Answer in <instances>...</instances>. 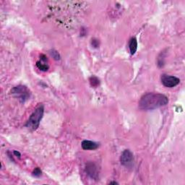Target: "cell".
<instances>
[{
  "mask_svg": "<svg viewBox=\"0 0 185 185\" xmlns=\"http://www.w3.org/2000/svg\"><path fill=\"white\" fill-rule=\"evenodd\" d=\"M169 103L165 95L158 93H148L140 98L139 107L144 111H150L164 106Z\"/></svg>",
  "mask_w": 185,
  "mask_h": 185,
  "instance_id": "1",
  "label": "cell"
},
{
  "mask_svg": "<svg viewBox=\"0 0 185 185\" xmlns=\"http://www.w3.org/2000/svg\"><path fill=\"white\" fill-rule=\"evenodd\" d=\"M43 112H44V107L43 105H39L33 112V114L30 116L29 119L26 123V127L32 131L37 129L39 127L40 122L43 118Z\"/></svg>",
  "mask_w": 185,
  "mask_h": 185,
  "instance_id": "2",
  "label": "cell"
},
{
  "mask_svg": "<svg viewBox=\"0 0 185 185\" xmlns=\"http://www.w3.org/2000/svg\"><path fill=\"white\" fill-rule=\"evenodd\" d=\"M11 93L18 98L21 102H25L30 98V91L24 85H18L11 90Z\"/></svg>",
  "mask_w": 185,
  "mask_h": 185,
  "instance_id": "3",
  "label": "cell"
},
{
  "mask_svg": "<svg viewBox=\"0 0 185 185\" xmlns=\"http://www.w3.org/2000/svg\"><path fill=\"white\" fill-rule=\"evenodd\" d=\"M120 161H121L122 165H123L124 166L127 168L132 167L133 165V161H134V157H133L132 152L129 150H124V152L121 156Z\"/></svg>",
  "mask_w": 185,
  "mask_h": 185,
  "instance_id": "4",
  "label": "cell"
},
{
  "mask_svg": "<svg viewBox=\"0 0 185 185\" xmlns=\"http://www.w3.org/2000/svg\"><path fill=\"white\" fill-rule=\"evenodd\" d=\"M161 83L166 87H173L179 85L180 80L175 76L163 75L161 76Z\"/></svg>",
  "mask_w": 185,
  "mask_h": 185,
  "instance_id": "5",
  "label": "cell"
},
{
  "mask_svg": "<svg viewBox=\"0 0 185 185\" xmlns=\"http://www.w3.org/2000/svg\"><path fill=\"white\" fill-rule=\"evenodd\" d=\"M86 172L92 179H98V171H97L96 166L93 163H87L86 166Z\"/></svg>",
  "mask_w": 185,
  "mask_h": 185,
  "instance_id": "6",
  "label": "cell"
},
{
  "mask_svg": "<svg viewBox=\"0 0 185 185\" xmlns=\"http://www.w3.org/2000/svg\"><path fill=\"white\" fill-rule=\"evenodd\" d=\"M82 148L85 150H93L98 148V144L91 140H83L82 142Z\"/></svg>",
  "mask_w": 185,
  "mask_h": 185,
  "instance_id": "7",
  "label": "cell"
},
{
  "mask_svg": "<svg viewBox=\"0 0 185 185\" xmlns=\"http://www.w3.org/2000/svg\"><path fill=\"white\" fill-rule=\"evenodd\" d=\"M129 48L132 55H134L136 53L137 49V41L135 38H132L130 40L129 43Z\"/></svg>",
  "mask_w": 185,
  "mask_h": 185,
  "instance_id": "8",
  "label": "cell"
},
{
  "mask_svg": "<svg viewBox=\"0 0 185 185\" xmlns=\"http://www.w3.org/2000/svg\"><path fill=\"white\" fill-rule=\"evenodd\" d=\"M90 83H91V86L96 87H98L100 84V81H99V79L98 77H95V76H92L91 78H90Z\"/></svg>",
  "mask_w": 185,
  "mask_h": 185,
  "instance_id": "9",
  "label": "cell"
},
{
  "mask_svg": "<svg viewBox=\"0 0 185 185\" xmlns=\"http://www.w3.org/2000/svg\"><path fill=\"white\" fill-rule=\"evenodd\" d=\"M36 66H37L38 68H39L40 70H41V71L46 72L49 69V66L47 65V64L42 63V62H41V61L37 62V63H36Z\"/></svg>",
  "mask_w": 185,
  "mask_h": 185,
  "instance_id": "10",
  "label": "cell"
},
{
  "mask_svg": "<svg viewBox=\"0 0 185 185\" xmlns=\"http://www.w3.org/2000/svg\"><path fill=\"white\" fill-rule=\"evenodd\" d=\"M33 175L36 177H39L41 175V169H40L39 168H36V169H34V171L33 172Z\"/></svg>",
  "mask_w": 185,
  "mask_h": 185,
  "instance_id": "11",
  "label": "cell"
},
{
  "mask_svg": "<svg viewBox=\"0 0 185 185\" xmlns=\"http://www.w3.org/2000/svg\"><path fill=\"white\" fill-rule=\"evenodd\" d=\"M51 56L54 57L55 60H60V54H59V53L57 52V51H51Z\"/></svg>",
  "mask_w": 185,
  "mask_h": 185,
  "instance_id": "12",
  "label": "cell"
},
{
  "mask_svg": "<svg viewBox=\"0 0 185 185\" xmlns=\"http://www.w3.org/2000/svg\"><path fill=\"white\" fill-rule=\"evenodd\" d=\"M91 43H92V46L93 47H95V48H97V47H98L99 46L98 41V40H96V39H93L92 42H91Z\"/></svg>",
  "mask_w": 185,
  "mask_h": 185,
  "instance_id": "13",
  "label": "cell"
},
{
  "mask_svg": "<svg viewBox=\"0 0 185 185\" xmlns=\"http://www.w3.org/2000/svg\"><path fill=\"white\" fill-rule=\"evenodd\" d=\"M14 155H15L16 156H18L19 158L20 157V153L19 152H17V151H14Z\"/></svg>",
  "mask_w": 185,
  "mask_h": 185,
  "instance_id": "14",
  "label": "cell"
},
{
  "mask_svg": "<svg viewBox=\"0 0 185 185\" xmlns=\"http://www.w3.org/2000/svg\"><path fill=\"white\" fill-rule=\"evenodd\" d=\"M110 184H117L118 183L116 182H110Z\"/></svg>",
  "mask_w": 185,
  "mask_h": 185,
  "instance_id": "15",
  "label": "cell"
}]
</instances>
